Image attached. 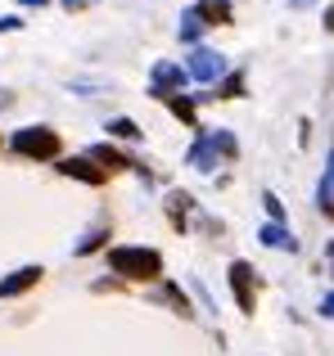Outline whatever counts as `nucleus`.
Returning a JSON list of instances; mask_svg holds the SVG:
<instances>
[{
  "mask_svg": "<svg viewBox=\"0 0 334 356\" xmlns=\"http://www.w3.org/2000/svg\"><path fill=\"white\" fill-rule=\"evenodd\" d=\"M109 270L122 280H159L163 275V252L159 248H109Z\"/></svg>",
  "mask_w": 334,
  "mask_h": 356,
  "instance_id": "f257e3e1",
  "label": "nucleus"
},
{
  "mask_svg": "<svg viewBox=\"0 0 334 356\" xmlns=\"http://www.w3.org/2000/svg\"><path fill=\"white\" fill-rule=\"evenodd\" d=\"M9 149L23 154V158H59V131H50V127H23V131H14Z\"/></svg>",
  "mask_w": 334,
  "mask_h": 356,
  "instance_id": "f03ea898",
  "label": "nucleus"
},
{
  "mask_svg": "<svg viewBox=\"0 0 334 356\" xmlns=\"http://www.w3.org/2000/svg\"><path fill=\"white\" fill-rule=\"evenodd\" d=\"M185 81H190V72H185L181 63H154V72H150V95H154V99L181 95Z\"/></svg>",
  "mask_w": 334,
  "mask_h": 356,
  "instance_id": "7ed1b4c3",
  "label": "nucleus"
},
{
  "mask_svg": "<svg viewBox=\"0 0 334 356\" xmlns=\"http://www.w3.org/2000/svg\"><path fill=\"white\" fill-rule=\"evenodd\" d=\"M230 289H235L239 312L253 316V307H257V280H253V266H248V261H230Z\"/></svg>",
  "mask_w": 334,
  "mask_h": 356,
  "instance_id": "20e7f679",
  "label": "nucleus"
},
{
  "mask_svg": "<svg viewBox=\"0 0 334 356\" xmlns=\"http://www.w3.org/2000/svg\"><path fill=\"white\" fill-rule=\"evenodd\" d=\"M185 72H190L194 81H203V86H212V81L221 77V72H226V54H217V50H194L190 54V63H185Z\"/></svg>",
  "mask_w": 334,
  "mask_h": 356,
  "instance_id": "39448f33",
  "label": "nucleus"
},
{
  "mask_svg": "<svg viewBox=\"0 0 334 356\" xmlns=\"http://www.w3.org/2000/svg\"><path fill=\"white\" fill-rule=\"evenodd\" d=\"M59 176H68V181H81V185H104L109 181V172L104 167H95L86 154H72V158H59Z\"/></svg>",
  "mask_w": 334,
  "mask_h": 356,
  "instance_id": "423d86ee",
  "label": "nucleus"
},
{
  "mask_svg": "<svg viewBox=\"0 0 334 356\" xmlns=\"http://www.w3.org/2000/svg\"><path fill=\"white\" fill-rule=\"evenodd\" d=\"M41 275H45L41 266H18V270H9V275L0 280V298H18V293H27V289H36V284H41Z\"/></svg>",
  "mask_w": 334,
  "mask_h": 356,
  "instance_id": "0eeeda50",
  "label": "nucleus"
},
{
  "mask_svg": "<svg viewBox=\"0 0 334 356\" xmlns=\"http://www.w3.org/2000/svg\"><path fill=\"white\" fill-rule=\"evenodd\" d=\"M86 158H90V163H95V167H104V172H118V167H132V172H141L145 181H150V172H145V167L136 163V158H122V154H118L113 145H95V149H90Z\"/></svg>",
  "mask_w": 334,
  "mask_h": 356,
  "instance_id": "6e6552de",
  "label": "nucleus"
},
{
  "mask_svg": "<svg viewBox=\"0 0 334 356\" xmlns=\"http://www.w3.org/2000/svg\"><path fill=\"white\" fill-rule=\"evenodd\" d=\"M190 9L203 18V27H226L230 18H235V9H230L226 0H199V5H190Z\"/></svg>",
  "mask_w": 334,
  "mask_h": 356,
  "instance_id": "1a4fd4ad",
  "label": "nucleus"
},
{
  "mask_svg": "<svg viewBox=\"0 0 334 356\" xmlns=\"http://www.w3.org/2000/svg\"><path fill=\"white\" fill-rule=\"evenodd\" d=\"M257 239H262L267 248H280V252H294V248H299L294 230H289V226H276V221H267V226H262V235H257Z\"/></svg>",
  "mask_w": 334,
  "mask_h": 356,
  "instance_id": "9d476101",
  "label": "nucleus"
},
{
  "mask_svg": "<svg viewBox=\"0 0 334 356\" xmlns=\"http://www.w3.org/2000/svg\"><path fill=\"white\" fill-rule=\"evenodd\" d=\"M194 208V199L185 190H172L167 194V221H172V230H185V212Z\"/></svg>",
  "mask_w": 334,
  "mask_h": 356,
  "instance_id": "9b49d317",
  "label": "nucleus"
},
{
  "mask_svg": "<svg viewBox=\"0 0 334 356\" xmlns=\"http://www.w3.org/2000/svg\"><path fill=\"white\" fill-rule=\"evenodd\" d=\"M185 163H190V167H194V172H212V167H217V149H212V140H208V136H203V140H199V145H194V149H190V158H185Z\"/></svg>",
  "mask_w": 334,
  "mask_h": 356,
  "instance_id": "f8f14e48",
  "label": "nucleus"
},
{
  "mask_svg": "<svg viewBox=\"0 0 334 356\" xmlns=\"http://www.w3.org/2000/svg\"><path fill=\"white\" fill-rule=\"evenodd\" d=\"M317 203H321V212H326V217H334V154H330V163H326V176H321Z\"/></svg>",
  "mask_w": 334,
  "mask_h": 356,
  "instance_id": "ddd939ff",
  "label": "nucleus"
},
{
  "mask_svg": "<svg viewBox=\"0 0 334 356\" xmlns=\"http://www.w3.org/2000/svg\"><path fill=\"white\" fill-rule=\"evenodd\" d=\"M176 32H181V41H185V45H194V41L203 36V18L194 14V9H185V14H181V27H176Z\"/></svg>",
  "mask_w": 334,
  "mask_h": 356,
  "instance_id": "4468645a",
  "label": "nucleus"
},
{
  "mask_svg": "<svg viewBox=\"0 0 334 356\" xmlns=\"http://www.w3.org/2000/svg\"><path fill=\"white\" fill-rule=\"evenodd\" d=\"M104 131H109V136H118V140H145V131L136 127L132 118H113V122H109Z\"/></svg>",
  "mask_w": 334,
  "mask_h": 356,
  "instance_id": "2eb2a0df",
  "label": "nucleus"
},
{
  "mask_svg": "<svg viewBox=\"0 0 334 356\" xmlns=\"http://www.w3.org/2000/svg\"><path fill=\"white\" fill-rule=\"evenodd\" d=\"M208 140H212V149H217V158H239V145H235L230 131H208Z\"/></svg>",
  "mask_w": 334,
  "mask_h": 356,
  "instance_id": "dca6fc26",
  "label": "nucleus"
},
{
  "mask_svg": "<svg viewBox=\"0 0 334 356\" xmlns=\"http://www.w3.org/2000/svg\"><path fill=\"white\" fill-rule=\"evenodd\" d=\"M163 104L172 108V113L181 118V122H190V127H194V99H190V95H167Z\"/></svg>",
  "mask_w": 334,
  "mask_h": 356,
  "instance_id": "f3484780",
  "label": "nucleus"
},
{
  "mask_svg": "<svg viewBox=\"0 0 334 356\" xmlns=\"http://www.w3.org/2000/svg\"><path fill=\"white\" fill-rule=\"evenodd\" d=\"M104 239H109V230H104V226H95V230H90V235L81 239V243H77L72 252H77V257H90L95 248H104Z\"/></svg>",
  "mask_w": 334,
  "mask_h": 356,
  "instance_id": "a211bd4d",
  "label": "nucleus"
},
{
  "mask_svg": "<svg viewBox=\"0 0 334 356\" xmlns=\"http://www.w3.org/2000/svg\"><path fill=\"white\" fill-rule=\"evenodd\" d=\"M235 95H244V72H230V77L217 86V99H235Z\"/></svg>",
  "mask_w": 334,
  "mask_h": 356,
  "instance_id": "6ab92c4d",
  "label": "nucleus"
},
{
  "mask_svg": "<svg viewBox=\"0 0 334 356\" xmlns=\"http://www.w3.org/2000/svg\"><path fill=\"white\" fill-rule=\"evenodd\" d=\"M159 298H163V302H172L181 316H190V302H185V293H181L176 284H163V293H159Z\"/></svg>",
  "mask_w": 334,
  "mask_h": 356,
  "instance_id": "aec40b11",
  "label": "nucleus"
},
{
  "mask_svg": "<svg viewBox=\"0 0 334 356\" xmlns=\"http://www.w3.org/2000/svg\"><path fill=\"white\" fill-rule=\"evenodd\" d=\"M262 208H267V217H271V221H276V226H285V203H280V199H276V194H271V190H267V194H262Z\"/></svg>",
  "mask_w": 334,
  "mask_h": 356,
  "instance_id": "412c9836",
  "label": "nucleus"
},
{
  "mask_svg": "<svg viewBox=\"0 0 334 356\" xmlns=\"http://www.w3.org/2000/svg\"><path fill=\"white\" fill-rule=\"evenodd\" d=\"M18 27H23V23H18L14 14H9V18H0V32H18Z\"/></svg>",
  "mask_w": 334,
  "mask_h": 356,
  "instance_id": "4be33fe9",
  "label": "nucleus"
},
{
  "mask_svg": "<svg viewBox=\"0 0 334 356\" xmlns=\"http://www.w3.org/2000/svg\"><path fill=\"white\" fill-rule=\"evenodd\" d=\"M321 316H334V293L326 298V302H321Z\"/></svg>",
  "mask_w": 334,
  "mask_h": 356,
  "instance_id": "5701e85b",
  "label": "nucleus"
},
{
  "mask_svg": "<svg viewBox=\"0 0 334 356\" xmlns=\"http://www.w3.org/2000/svg\"><path fill=\"white\" fill-rule=\"evenodd\" d=\"M68 9H86V5H95V0H63Z\"/></svg>",
  "mask_w": 334,
  "mask_h": 356,
  "instance_id": "b1692460",
  "label": "nucleus"
},
{
  "mask_svg": "<svg viewBox=\"0 0 334 356\" xmlns=\"http://www.w3.org/2000/svg\"><path fill=\"white\" fill-rule=\"evenodd\" d=\"M326 32H334V5L326 9Z\"/></svg>",
  "mask_w": 334,
  "mask_h": 356,
  "instance_id": "393cba45",
  "label": "nucleus"
},
{
  "mask_svg": "<svg viewBox=\"0 0 334 356\" xmlns=\"http://www.w3.org/2000/svg\"><path fill=\"white\" fill-rule=\"evenodd\" d=\"M308 5H317V0H289V9H308Z\"/></svg>",
  "mask_w": 334,
  "mask_h": 356,
  "instance_id": "a878e982",
  "label": "nucleus"
},
{
  "mask_svg": "<svg viewBox=\"0 0 334 356\" xmlns=\"http://www.w3.org/2000/svg\"><path fill=\"white\" fill-rule=\"evenodd\" d=\"M23 5H36V9H41V5H45V0H23Z\"/></svg>",
  "mask_w": 334,
  "mask_h": 356,
  "instance_id": "bb28decb",
  "label": "nucleus"
}]
</instances>
